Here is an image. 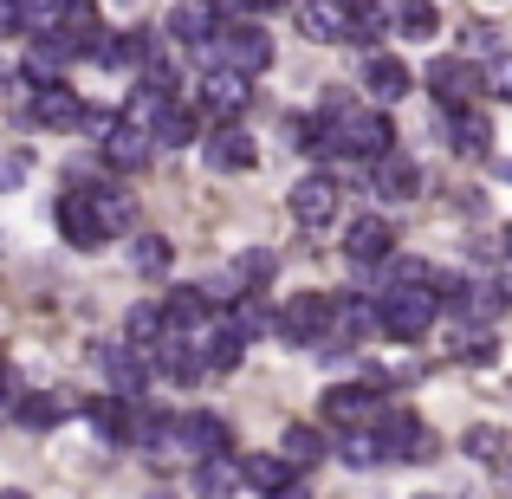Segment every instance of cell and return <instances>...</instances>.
I'll list each match as a JSON object with an SVG mask.
<instances>
[{"mask_svg":"<svg viewBox=\"0 0 512 499\" xmlns=\"http://www.w3.org/2000/svg\"><path fill=\"white\" fill-rule=\"evenodd\" d=\"M370 188L383 201H409V195H422V169H415L402 150H389V156H376V163H370Z\"/></svg>","mask_w":512,"mask_h":499,"instance_id":"cell-17","label":"cell"},{"mask_svg":"<svg viewBox=\"0 0 512 499\" xmlns=\"http://www.w3.org/2000/svg\"><path fill=\"white\" fill-rule=\"evenodd\" d=\"M52 214H59V234L72 240L78 253H91V247H104V240H111V234H104V214H98V201H91V188H65V195H59V208H52Z\"/></svg>","mask_w":512,"mask_h":499,"instance_id":"cell-5","label":"cell"},{"mask_svg":"<svg viewBox=\"0 0 512 499\" xmlns=\"http://www.w3.org/2000/svg\"><path fill=\"white\" fill-rule=\"evenodd\" d=\"M500 253H506V260H512V227H506V234H500Z\"/></svg>","mask_w":512,"mask_h":499,"instance_id":"cell-48","label":"cell"},{"mask_svg":"<svg viewBox=\"0 0 512 499\" xmlns=\"http://www.w3.org/2000/svg\"><path fill=\"white\" fill-rule=\"evenodd\" d=\"M247 487V474H240L234 454H201L195 461V499H234Z\"/></svg>","mask_w":512,"mask_h":499,"instance_id":"cell-21","label":"cell"},{"mask_svg":"<svg viewBox=\"0 0 512 499\" xmlns=\"http://www.w3.org/2000/svg\"><path fill=\"white\" fill-rule=\"evenodd\" d=\"M344 467H357V474H363V467H383L389 461V441H383V428H344Z\"/></svg>","mask_w":512,"mask_h":499,"instance_id":"cell-31","label":"cell"},{"mask_svg":"<svg viewBox=\"0 0 512 499\" xmlns=\"http://www.w3.org/2000/svg\"><path fill=\"white\" fill-rule=\"evenodd\" d=\"M409 65L402 59H389V52H370L363 59V91H370V104H396V98H409Z\"/></svg>","mask_w":512,"mask_h":499,"instance_id":"cell-18","label":"cell"},{"mask_svg":"<svg viewBox=\"0 0 512 499\" xmlns=\"http://www.w3.org/2000/svg\"><path fill=\"white\" fill-rule=\"evenodd\" d=\"M33 78H26V65L20 72H0V111H20V104H33Z\"/></svg>","mask_w":512,"mask_h":499,"instance_id":"cell-42","label":"cell"},{"mask_svg":"<svg viewBox=\"0 0 512 499\" xmlns=\"http://www.w3.org/2000/svg\"><path fill=\"white\" fill-rule=\"evenodd\" d=\"M422 85H428V98H435V104L461 111V104H474V91L487 85V72H480L474 59H435V65H428V78H422Z\"/></svg>","mask_w":512,"mask_h":499,"instance_id":"cell-7","label":"cell"},{"mask_svg":"<svg viewBox=\"0 0 512 499\" xmlns=\"http://www.w3.org/2000/svg\"><path fill=\"white\" fill-rule=\"evenodd\" d=\"M20 20H26V33H59L65 0H20Z\"/></svg>","mask_w":512,"mask_h":499,"instance_id":"cell-41","label":"cell"},{"mask_svg":"<svg viewBox=\"0 0 512 499\" xmlns=\"http://www.w3.org/2000/svg\"><path fill=\"white\" fill-rule=\"evenodd\" d=\"M201 104H208V117L234 124V117L253 104V85H247V72H234V65H214V72L201 78Z\"/></svg>","mask_w":512,"mask_h":499,"instance_id":"cell-10","label":"cell"},{"mask_svg":"<svg viewBox=\"0 0 512 499\" xmlns=\"http://www.w3.org/2000/svg\"><path fill=\"white\" fill-rule=\"evenodd\" d=\"M227 325H234V331H240V337H247V344H253V337L279 331V312H273V305L260 299V292H240V299L227 305Z\"/></svg>","mask_w":512,"mask_h":499,"instance_id":"cell-28","label":"cell"},{"mask_svg":"<svg viewBox=\"0 0 512 499\" xmlns=\"http://www.w3.org/2000/svg\"><path fill=\"white\" fill-rule=\"evenodd\" d=\"M240 474H247V487L266 493V499H279L286 487H299V480H292L299 467H292L286 454H253V461H240Z\"/></svg>","mask_w":512,"mask_h":499,"instance_id":"cell-26","label":"cell"},{"mask_svg":"<svg viewBox=\"0 0 512 499\" xmlns=\"http://www.w3.org/2000/svg\"><path fill=\"white\" fill-rule=\"evenodd\" d=\"M201 163H208L214 175H240V169H253V163H260V150H253V137H247V130L221 124V130H208V137H201Z\"/></svg>","mask_w":512,"mask_h":499,"instance_id":"cell-11","label":"cell"},{"mask_svg":"<svg viewBox=\"0 0 512 499\" xmlns=\"http://www.w3.org/2000/svg\"><path fill=\"white\" fill-rule=\"evenodd\" d=\"M91 201H98V214H104V234H130V227H137V201H130V195H117V188H91Z\"/></svg>","mask_w":512,"mask_h":499,"instance_id":"cell-38","label":"cell"},{"mask_svg":"<svg viewBox=\"0 0 512 499\" xmlns=\"http://www.w3.org/2000/svg\"><path fill=\"white\" fill-rule=\"evenodd\" d=\"M461 448H467V461H500V454H506V428H493V422H474V428H467V435H461Z\"/></svg>","mask_w":512,"mask_h":499,"instance_id":"cell-39","label":"cell"},{"mask_svg":"<svg viewBox=\"0 0 512 499\" xmlns=\"http://www.w3.org/2000/svg\"><path fill=\"white\" fill-rule=\"evenodd\" d=\"M175 448H188V454H227V448H234V428H227L221 415H208V409H188L182 422H175Z\"/></svg>","mask_w":512,"mask_h":499,"instance_id":"cell-16","label":"cell"},{"mask_svg":"<svg viewBox=\"0 0 512 499\" xmlns=\"http://www.w3.org/2000/svg\"><path fill=\"white\" fill-rule=\"evenodd\" d=\"M383 441H389V454H396V461H415V467H428L441 454V435L428 422H415V415H402V409H383Z\"/></svg>","mask_w":512,"mask_h":499,"instance_id":"cell-6","label":"cell"},{"mask_svg":"<svg viewBox=\"0 0 512 499\" xmlns=\"http://www.w3.org/2000/svg\"><path fill=\"white\" fill-rule=\"evenodd\" d=\"M383 409H389V402L370 396V383H338V389H325V402H318V422L344 435V428H376Z\"/></svg>","mask_w":512,"mask_h":499,"instance_id":"cell-3","label":"cell"},{"mask_svg":"<svg viewBox=\"0 0 512 499\" xmlns=\"http://www.w3.org/2000/svg\"><path fill=\"white\" fill-rule=\"evenodd\" d=\"M7 33H26V20H20V0H0V39Z\"/></svg>","mask_w":512,"mask_h":499,"instance_id":"cell-45","label":"cell"},{"mask_svg":"<svg viewBox=\"0 0 512 499\" xmlns=\"http://www.w3.org/2000/svg\"><path fill=\"white\" fill-rule=\"evenodd\" d=\"M214 13H221V20H247L253 0H214Z\"/></svg>","mask_w":512,"mask_h":499,"instance_id":"cell-46","label":"cell"},{"mask_svg":"<svg viewBox=\"0 0 512 499\" xmlns=\"http://www.w3.org/2000/svg\"><path fill=\"white\" fill-rule=\"evenodd\" d=\"M448 143H454V156H487V150H493V124H487V111H474V104L448 111Z\"/></svg>","mask_w":512,"mask_h":499,"instance_id":"cell-23","label":"cell"},{"mask_svg":"<svg viewBox=\"0 0 512 499\" xmlns=\"http://www.w3.org/2000/svg\"><path fill=\"white\" fill-rule=\"evenodd\" d=\"M156 143H163V150H188V143L201 137V117L195 111H182V104H169L163 117H156V130H150Z\"/></svg>","mask_w":512,"mask_h":499,"instance_id":"cell-35","label":"cell"},{"mask_svg":"<svg viewBox=\"0 0 512 499\" xmlns=\"http://www.w3.org/2000/svg\"><path fill=\"white\" fill-rule=\"evenodd\" d=\"M389 247H396V234H389L383 214H357V221L344 227V253H350V266H383V260H389Z\"/></svg>","mask_w":512,"mask_h":499,"instance_id":"cell-12","label":"cell"},{"mask_svg":"<svg viewBox=\"0 0 512 499\" xmlns=\"http://www.w3.org/2000/svg\"><path fill=\"white\" fill-rule=\"evenodd\" d=\"M448 350H454L461 363H493V357H500V337H493V325L461 318V325H454V337H448Z\"/></svg>","mask_w":512,"mask_h":499,"instance_id":"cell-29","label":"cell"},{"mask_svg":"<svg viewBox=\"0 0 512 499\" xmlns=\"http://www.w3.org/2000/svg\"><path fill=\"white\" fill-rule=\"evenodd\" d=\"M389 26H396V7H383V0H363V7H350V46H363V52H376L389 39Z\"/></svg>","mask_w":512,"mask_h":499,"instance_id":"cell-25","label":"cell"},{"mask_svg":"<svg viewBox=\"0 0 512 499\" xmlns=\"http://www.w3.org/2000/svg\"><path fill=\"white\" fill-rule=\"evenodd\" d=\"M331 305L338 299H325V292H299V299L279 312V337H286V344H312V337L331 325Z\"/></svg>","mask_w":512,"mask_h":499,"instance_id":"cell-14","label":"cell"},{"mask_svg":"<svg viewBox=\"0 0 512 499\" xmlns=\"http://www.w3.org/2000/svg\"><path fill=\"white\" fill-rule=\"evenodd\" d=\"M72 59H85V46H78L72 33H33V46H26V78H33V85H59V72Z\"/></svg>","mask_w":512,"mask_h":499,"instance_id":"cell-9","label":"cell"},{"mask_svg":"<svg viewBox=\"0 0 512 499\" xmlns=\"http://www.w3.org/2000/svg\"><path fill=\"white\" fill-rule=\"evenodd\" d=\"M396 33L415 39V46H422V39H441V7L435 0H396Z\"/></svg>","mask_w":512,"mask_h":499,"instance_id":"cell-30","label":"cell"},{"mask_svg":"<svg viewBox=\"0 0 512 499\" xmlns=\"http://www.w3.org/2000/svg\"><path fill=\"white\" fill-rule=\"evenodd\" d=\"M325 448H331V441L318 435L312 422H292L286 435H279V454H286L292 467H318V461H325Z\"/></svg>","mask_w":512,"mask_h":499,"instance_id":"cell-33","label":"cell"},{"mask_svg":"<svg viewBox=\"0 0 512 499\" xmlns=\"http://www.w3.org/2000/svg\"><path fill=\"white\" fill-rule=\"evenodd\" d=\"M26 111H33L39 130H78V124H91V111L78 104V91H65V85H39Z\"/></svg>","mask_w":512,"mask_h":499,"instance_id":"cell-13","label":"cell"},{"mask_svg":"<svg viewBox=\"0 0 512 499\" xmlns=\"http://www.w3.org/2000/svg\"><path fill=\"white\" fill-rule=\"evenodd\" d=\"M0 499H26V493H0Z\"/></svg>","mask_w":512,"mask_h":499,"instance_id":"cell-50","label":"cell"},{"mask_svg":"<svg viewBox=\"0 0 512 499\" xmlns=\"http://www.w3.org/2000/svg\"><path fill=\"white\" fill-rule=\"evenodd\" d=\"M85 415H91V428H98L104 441H130V396H98V402H85Z\"/></svg>","mask_w":512,"mask_h":499,"instance_id":"cell-32","label":"cell"},{"mask_svg":"<svg viewBox=\"0 0 512 499\" xmlns=\"http://www.w3.org/2000/svg\"><path fill=\"white\" fill-rule=\"evenodd\" d=\"M221 33V13H214V0H182V7L169 13V39H182V46H201V39Z\"/></svg>","mask_w":512,"mask_h":499,"instance_id":"cell-24","label":"cell"},{"mask_svg":"<svg viewBox=\"0 0 512 499\" xmlns=\"http://www.w3.org/2000/svg\"><path fill=\"white\" fill-rule=\"evenodd\" d=\"M13 383V376H7V350H0V389H7Z\"/></svg>","mask_w":512,"mask_h":499,"instance_id":"cell-47","label":"cell"},{"mask_svg":"<svg viewBox=\"0 0 512 499\" xmlns=\"http://www.w3.org/2000/svg\"><path fill=\"white\" fill-rule=\"evenodd\" d=\"M59 33H72L78 46H85V39L98 33V0H65V20H59Z\"/></svg>","mask_w":512,"mask_h":499,"instance_id":"cell-40","label":"cell"},{"mask_svg":"<svg viewBox=\"0 0 512 499\" xmlns=\"http://www.w3.org/2000/svg\"><path fill=\"white\" fill-rule=\"evenodd\" d=\"M286 208H292L299 227H331L338 221V182H331V175H299L292 195H286Z\"/></svg>","mask_w":512,"mask_h":499,"instance_id":"cell-8","label":"cell"},{"mask_svg":"<svg viewBox=\"0 0 512 499\" xmlns=\"http://www.w3.org/2000/svg\"><path fill=\"white\" fill-rule=\"evenodd\" d=\"M98 376L117 389V396L137 402V396H143V376H150V370H143V350L124 337V344H104V350H98Z\"/></svg>","mask_w":512,"mask_h":499,"instance_id":"cell-15","label":"cell"},{"mask_svg":"<svg viewBox=\"0 0 512 499\" xmlns=\"http://www.w3.org/2000/svg\"><path fill=\"white\" fill-rule=\"evenodd\" d=\"M163 331H169V312H163V299H143V305H130V318H124V337H130L137 350H150Z\"/></svg>","mask_w":512,"mask_h":499,"instance_id":"cell-34","label":"cell"},{"mask_svg":"<svg viewBox=\"0 0 512 499\" xmlns=\"http://www.w3.org/2000/svg\"><path fill=\"white\" fill-rule=\"evenodd\" d=\"M376 305H383V331L396 337V344H422L428 325H435V312H441V299L422 292V286H383Z\"/></svg>","mask_w":512,"mask_h":499,"instance_id":"cell-1","label":"cell"},{"mask_svg":"<svg viewBox=\"0 0 512 499\" xmlns=\"http://www.w3.org/2000/svg\"><path fill=\"white\" fill-rule=\"evenodd\" d=\"M500 182H506V188H512V163H500Z\"/></svg>","mask_w":512,"mask_h":499,"instance_id":"cell-49","label":"cell"},{"mask_svg":"<svg viewBox=\"0 0 512 499\" xmlns=\"http://www.w3.org/2000/svg\"><path fill=\"white\" fill-rule=\"evenodd\" d=\"M163 312H169V331H201L221 305L208 299V286H169L163 292Z\"/></svg>","mask_w":512,"mask_h":499,"instance_id":"cell-20","label":"cell"},{"mask_svg":"<svg viewBox=\"0 0 512 499\" xmlns=\"http://www.w3.org/2000/svg\"><path fill=\"white\" fill-rule=\"evenodd\" d=\"M422 499H435V493H422Z\"/></svg>","mask_w":512,"mask_h":499,"instance_id":"cell-51","label":"cell"},{"mask_svg":"<svg viewBox=\"0 0 512 499\" xmlns=\"http://www.w3.org/2000/svg\"><path fill=\"white\" fill-rule=\"evenodd\" d=\"M214 65H234V72L260 78L266 65H273V39L253 20H221V33H214Z\"/></svg>","mask_w":512,"mask_h":499,"instance_id":"cell-2","label":"cell"},{"mask_svg":"<svg viewBox=\"0 0 512 499\" xmlns=\"http://www.w3.org/2000/svg\"><path fill=\"white\" fill-rule=\"evenodd\" d=\"M474 52H480V59L506 52V46H500V26H493V20H474V26H467V59H474Z\"/></svg>","mask_w":512,"mask_h":499,"instance_id":"cell-43","label":"cell"},{"mask_svg":"<svg viewBox=\"0 0 512 499\" xmlns=\"http://www.w3.org/2000/svg\"><path fill=\"white\" fill-rule=\"evenodd\" d=\"M480 72H487V91H493V98H512V52H493Z\"/></svg>","mask_w":512,"mask_h":499,"instance_id":"cell-44","label":"cell"},{"mask_svg":"<svg viewBox=\"0 0 512 499\" xmlns=\"http://www.w3.org/2000/svg\"><path fill=\"white\" fill-rule=\"evenodd\" d=\"M72 409H78L72 396H46V389H39V396H13V422H20L26 435H46V428H59Z\"/></svg>","mask_w":512,"mask_h":499,"instance_id":"cell-22","label":"cell"},{"mask_svg":"<svg viewBox=\"0 0 512 499\" xmlns=\"http://www.w3.org/2000/svg\"><path fill=\"white\" fill-rule=\"evenodd\" d=\"M98 150H104V163H111V169L137 175V169H150V156H156V137H150L143 124H130V117H111V124L98 130Z\"/></svg>","mask_w":512,"mask_h":499,"instance_id":"cell-4","label":"cell"},{"mask_svg":"<svg viewBox=\"0 0 512 499\" xmlns=\"http://www.w3.org/2000/svg\"><path fill=\"white\" fill-rule=\"evenodd\" d=\"M506 305H512V292L487 286V279H467V286H461V299H454V312H461V318H474V325H493V318H500Z\"/></svg>","mask_w":512,"mask_h":499,"instance_id":"cell-27","label":"cell"},{"mask_svg":"<svg viewBox=\"0 0 512 499\" xmlns=\"http://www.w3.org/2000/svg\"><path fill=\"white\" fill-rule=\"evenodd\" d=\"M299 33L312 39V46H338L350 33V7L344 0H305L299 7Z\"/></svg>","mask_w":512,"mask_h":499,"instance_id":"cell-19","label":"cell"},{"mask_svg":"<svg viewBox=\"0 0 512 499\" xmlns=\"http://www.w3.org/2000/svg\"><path fill=\"white\" fill-rule=\"evenodd\" d=\"M130 266H137L143 279H163L169 266H175V247H169L163 234H137V240H130Z\"/></svg>","mask_w":512,"mask_h":499,"instance_id":"cell-36","label":"cell"},{"mask_svg":"<svg viewBox=\"0 0 512 499\" xmlns=\"http://www.w3.org/2000/svg\"><path fill=\"white\" fill-rule=\"evenodd\" d=\"M234 273H240V286H273V273H279V253L273 247H240L234 253Z\"/></svg>","mask_w":512,"mask_h":499,"instance_id":"cell-37","label":"cell"}]
</instances>
